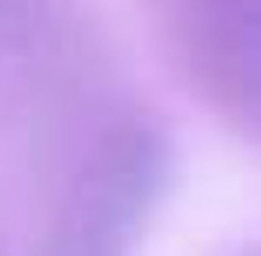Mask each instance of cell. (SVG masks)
<instances>
[{
	"instance_id": "cell-1",
	"label": "cell",
	"mask_w": 261,
	"mask_h": 256,
	"mask_svg": "<svg viewBox=\"0 0 261 256\" xmlns=\"http://www.w3.org/2000/svg\"><path fill=\"white\" fill-rule=\"evenodd\" d=\"M162 119L88 0H0V256H140Z\"/></svg>"
}]
</instances>
